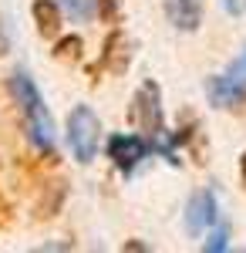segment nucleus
<instances>
[{"label": "nucleus", "instance_id": "obj_1", "mask_svg": "<svg viewBox=\"0 0 246 253\" xmlns=\"http://www.w3.org/2000/svg\"><path fill=\"white\" fill-rule=\"evenodd\" d=\"M64 132H68V145H71L75 159L81 166H88L98 156V145H101V118L95 115V108H88V105L71 108Z\"/></svg>", "mask_w": 246, "mask_h": 253}, {"label": "nucleus", "instance_id": "obj_2", "mask_svg": "<svg viewBox=\"0 0 246 253\" xmlns=\"http://www.w3.org/2000/svg\"><path fill=\"white\" fill-rule=\"evenodd\" d=\"M128 122L142 128V135L159 142L165 138V118H162V88L155 81H142L138 91L132 98V108H128Z\"/></svg>", "mask_w": 246, "mask_h": 253}, {"label": "nucleus", "instance_id": "obj_3", "mask_svg": "<svg viewBox=\"0 0 246 253\" xmlns=\"http://www.w3.org/2000/svg\"><path fill=\"white\" fill-rule=\"evenodd\" d=\"M206 98L212 108H236L246 101V58L233 61L226 75H216L206 81Z\"/></svg>", "mask_w": 246, "mask_h": 253}, {"label": "nucleus", "instance_id": "obj_4", "mask_svg": "<svg viewBox=\"0 0 246 253\" xmlns=\"http://www.w3.org/2000/svg\"><path fill=\"white\" fill-rule=\"evenodd\" d=\"M105 149H108V159H112L122 172L132 175L138 169V162L152 152V142L145 135H108Z\"/></svg>", "mask_w": 246, "mask_h": 253}, {"label": "nucleus", "instance_id": "obj_5", "mask_svg": "<svg viewBox=\"0 0 246 253\" xmlns=\"http://www.w3.org/2000/svg\"><path fill=\"white\" fill-rule=\"evenodd\" d=\"M212 223H216V196L209 189H199L186 206V233L199 236V233H206Z\"/></svg>", "mask_w": 246, "mask_h": 253}, {"label": "nucleus", "instance_id": "obj_6", "mask_svg": "<svg viewBox=\"0 0 246 253\" xmlns=\"http://www.w3.org/2000/svg\"><path fill=\"white\" fill-rule=\"evenodd\" d=\"M24 118H27V138L38 145L44 156L54 152V118H51V112H47V105L41 101V105H34V108H27Z\"/></svg>", "mask_w": 246, "mask_h": 253}, {"label": "nucleus", "instance_id": "obj_7", "mask_svg": "<svg viewBox=\"0 0 246 253\" xmlns=\"http://www.w3.org/2000/svg\"><path fill=\"white\" fill-rule=\"evenodd\" d=\"M101 64H105V71H112V75H125V71H128V64H132V41L125 38L122 31H112V34L105 38Z\"/></svg>", "mask_w": 246, "mask_h": 253}, {"label": "nucleus", "instance_id": "obj_8", "mask_svg": "<svg viewBox=\"0 0 246 253\" xmlns=\"http://www.w3.org/2000/svg\"><path fill=\"white\" fill-rule=\"evenodd\" d=\"M165 17L175 31H199L203 24V0H165Z\"/></svg>", "mask_w": 246, "mask_h": 253}, {"label": "nucleus", "instance_id": "obj_9", "mask_svg": "<svg viewBox=\"0 0 246 253\" xmlns=\"http://www.w3.org/2000/svg\"><path fill=\"white\" fill-rule=\"evenodd\" d=\"M31 14H34V24H38V34L41 38H61V3L57 0H34V7H31Z\"/></svg>", "mask_w": 246, "mask_h": 253}, {"label": "nucleus", "instance_id": "obj_10", "mask_svg": "<svg viewBox=\"0 0 246 253\" xmlns=\"http://www.w3.org/2000/svg\"><path fill=\"white\" fill-rule=\"evenodd\" d=\"M7 88H10L14 101H17L24 112L44 101V98H41V91H38V84L31 81V75H27V71H14V75H10V81H7Z\"/></svg>", "mask_w": 246, "mask_h": 253}, {"label": "nucleus", "instance_id": "obj_11", "mask_svg": "<svg viewBox=\"0 0 246 253\" xmlns=\"http://www.w3.org/2000/svg\"><path fill=\"white\" fill-rule=\"evenodd\" d=\"M64 196H68L64 182H57L54 196H51V182H47V189H44V196H41V203H38V216H54L61 210V203H64Z\"/></svg>", "mask_w": 246, "mask_h": 253}, {"label": "nucleus", "instance_id": "obj_12", "mask_svg": "<svg viewBox=\"0 0 246 253\" xmlns=\"http://www.w3.org/2000/svg\"><path fill=\"white\" fill-rule=\"evenodd\" d=\"M81 47H84V41L78 38V34H68V38H57L54 58H61V61H81Z\"/></svg>", "mask_w": 246, "mask_h": 253}, {"label": "nucleus", "instance_id": "obj_13", "mask_svg": "<svg viewBox=\"0 0 246 253\" xmlns=\"http://www.w3.org/2000/svg\"><path fill=\"white\" fill-rule=\"evenodd\" d=\"M226 247H229V226H226V223H212V233L206 236L203 250H206V253H223Z\"/></svg>", "mask_w": 246, "mask_h": 253}, {"label": "nucleus", "instance_id": "obj_14", "mask_svg": "<svg viewBox=\"0 0 246 253\" xmlns=\"http://www.w3.org/2000/svg\"><path fill=\"white\" fill-rule=\"evenodd\" d=\"M57 3H61V10H68V14L78 17V20L95 17V0H57Z\"/></svg>", "mask_w": 246, "mask_h": 253}, {"label": "nucleus", "instance_id": "obj_15", "mask_svg": "<svg viewBox=\"0 0 246 253\" xmlns=\"http://www.w3.org/2000/svg\"><path fill=\"white\" fill-rule=\"evenodd\" d=\"M98 3V14H101V20H118V0H95Z\"/></svg>", "mask_w": 246, "mask_h": 253}, {"label": "nucleus", "instance_id": "obj_16", "mask_svg": "<svg viewBox=\"0 0 246 253\" xmlns=\"http://www.w3.org/2000/svg\"><path fill=\"white\" fill-rule=\"evenodd\" d=\"M240 182H243V189H246V152L240 156Z\"/></svg>", "mask_w": 246, "mask_h": 253}, {"label": "nucleus", "instance_id": "obj_17", "mask_svg": "<svg viewBox=\"0 0 246 253\" xmlns=\"http://www.w3.org/2000/svg\"><path fill=\"white\" fill-rule=\"evenodd\" d=\"M223 7H226V14H240V3L236 0H223Z\"/></svg>", "mask_w": 246, "mask_h": 253}]
</instances>
